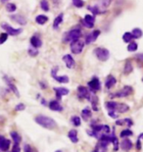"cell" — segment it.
<instances>
[{"instance_id": "obj_11", "label": "cell", "mask_w": 143, "mask_h": 152, "mask_svg": "<svg viewBox=\"0 0 143 152\" xmlns=\"http://www.w3.org/2000/svg\"><path fill=\"white\" fill-rule=\"evenodd\" d=\"M94 23H95V17L92 15H86L81 21V24L87 29H92L94 27Z\"/></svg>"}, {"instance_id": "obj_33", "label": "cell", "mask_w": 143, "mask_h": 152, "mask_svg": "<svg viewBox=\"0 0 143 152\" xmlns=\"http://www.w3.org/2000/svg\"><path fill=\"white\" fill-rule=\"evenodd\" d=\"M132 36H133V38H140L141 36L143 35V32L140 30V29H138V28H135V29H133L132 30Z\"/></svg>"}, {"instance_id": "obj_22", "label": "cell", "mask_w": 143, "mask_h": 152, "mask_svg": "<svg viewBox=\"0 0 143 152\" xmlns=\"http://www.w3.org/2000/svg\"><path fill=\"white\" fill-rule=\"evenodd\" d=\"M117 84V79H116L114 76H108L107 79H106V81H105V86H106V89H112L115 84Z\"/></svg>"}, {"instance_id": "obj_46", "label": "cell", "mask_w": 143, "mask_h": 152, "mask_svg": "<svg viewBox=\"0 0 143 152\" xmlns=\"http://www.w3.org/2000/svg\"><path fill=\"white\" fill-rule=\"evenodd\" d=\"M108 115L111 118H114V119H117V118H118V113H117V112H115V111H108Z\"/></svg>"}, {"instance_id": "obj_37", "label": "cell", "mask_w": 143, "mask_h": 152, "mask_svg": "<svg viewBox=\"0 0 143 152\" xmlns=\"http://www.w3.org/2000/svg\"><path fill=\"white\" fill-rule=\"evenodd\" d=\"M6 10H7V12H9V13H13V12L17 10V6L15 5L14 3H7V4H6Z\"/></svg>"}, {"instance_id": "obj_31", "label": "cell", "mask_w": 143, "mask_h": 152, "mask_svg": "<svg viewBox=\"0 0 143 152\" xmlns=\"http://www.w3.org/2000/svg\"><path fill=\"white\" fill-rule=\"evenodd\" d=\"M10 135H11L12 139H13V141H14L15 144H19L20 142H21V140H22V138H21V135L17 132H15V130L11 132Z\"/></svg>"}, {"instance_id": "obj_7", "label": "cell", "mask_w": 143, "mask_h": 152, "mask_svg": "<svg viewBox=\"0 0 143 152\" xmlns=\"http://www.w3.org/2000/svg\"><path fill=\"white\" fill-rule=\"evenodd\" d=\"M87 86H88V89H89L91 92L95 93L101 89V83H100L99 79L97 77H93L92 80L88 81Z\"/></svg>"}, {"instance_id": "obj_17", "label": "cell", "mask_w": 143, "mask_h": 152, "mask_svg": "<svg viewBox=\"0 0 143 152\" xmlns=\"http://www.w3.org/2000/svg\"><path fill=\"white\" fill-rule=\"evenodd\" d=\"M11 19L13 20L14 22H16L17 24H19V25H21V26L27 25V19L23 16V15H20V14L13 15V16H11Z\"/></svg>"}, {"instance_id": "obj_54", "label": "cell", "mask_w": 143, "mask_h": 152, "mask_svg": "<svg viewBox=\"0 0 143 152\" xmlns=\"http://www.w3.org/2000/svg\"><path fill=\"white\" fill-rule=\"evenodd\" d=\"M142 81H143V79H142Z\"/></svg>"}, {"instance_id": "obj_30", "label": "cell", "mask_w": 143, "mask_h": 152, "mask_svg": "<svg viewBox=\"0 0 143 152\" xmlns=\"http://www.w3.org/2000/svg\"><path fill=\"white\" fill-rule=\"evenodd\" d=\"M133 71V66H132V63L130 62L129 60H127L126 64H124V73L126 75H129Z\"/></svg>"}, {"instance_id": "obj_45", "label": "cell", "mask_w": 143, "mask_h": 152, "mask_svg": "<svg viewBox=\"0 0 143 152\" xmlns=\"http://www.w3.org/2000/svg\"><path fill=\"white\" fill-rule=\"evenodd\" d=\"M25 109H26V105L24 103H19V104L15 106V110L16 111H24Z\"/></svg>"}, {"instance_id": "obj_53", "label": "cell", "mask_w": 143, "mask_h": 152, "mask_svg": "<svg viewBox=\"0 0 143 152\" xmlns=\"http://www.w3.org/2000/svg\"><path fill=\"white\" fill-rule=\"evenodd\" d=\"M55 152H62V151H61V150H57V151H55Z\"/></svg>"}, {"instance_id": "obj_16", "label": "cell", "mask_w": 143, "mask_h": 152, "mask_svg": "<svg viewBox=\"0 0 143 152\" xmlns=\"http://www.w3.org/2000/svg\"><path fill=\"white\" fill-rule=\"evenodd\" d=\"M129 111V106L127 104H124V103H117V106H116L115 112L120 114H124L126 113V112Z\"/></svg>"}, {"instance_id": "obj_10", "label": "cell", "mask_w": 143, "mask_h": 152, "mask_svg": "<svg viewBox=\"0 0 143 152\" xmlns=\"http://www.w3.org/2000/svg\"><path fill=\"white\" fill-rule=\"evenodd\" d=\"M78 95L80 99H87V100H89V101L91 99L90 90L88 89V87H86L83 86H78Z\"/></svg>"}, {"instance_id": "obj_47", "label": "cell", "mask_w": 143, "mask_h": 152, "mask_svg": "<svg viewBox=\"0 0 143 152\" xmlns=\"http://www.w3.org/2000/svg\"><path fill=\"white\" fill-rule=\"evenodd\" d=\"M10 152H21V148H20V146H19V144H15V143H14L13 149H12Z\"/></svg>"}, {"instance_id": "obj_4", "label": "cell", "mask_w": 143, "mask_h": 152, "mask_svg": "<svg viewBox=\"0 0 143 152\" xmlns=\"http://www.w3.org/2000/svg\"><path fill=\"white\" fill-rule=\"evenodd\" d=\"M133 92V89L129 86H124L120 91H117L113 94H110V97L112 98H124V97L129 96Z\"/></svg>"}, {"instance_id": "obj_50", "label": "cell", "mask_w": 143, "mask_h": 152, "mask_svg": "<svg viewBox=\"0 0 143 152\" xmlns=\"http://www.w3.org/2000/svg\"><path fill=\"white\" fill-rule=\"evenodd\" d=\"M39 86H41V89H46V84H45L43 81H40V83H39Z\"/></svg>"}, {"instance_id": "obj_23", "label": "cell", "mask_w": 143, "mask_h": 152, "mask_svg": "<svg viewBox=\"0 0 143 152\" xmlns=\"http://www.w3.org/2000/svg\"><path fill=\"white\" fill-rule=\"evenodd\" d=\"M68 138H70V140H71L73 143H78V130H69L68 133Z\"/></svg>"}, {"instance_id": "obj_35", "label": "cell", "mask_w": 143, "mask_h": 152, "mask_svg": "<svg viewBox=\"0 0 143 152\" xmlns=\"http://www.w3.org/2000/svg\"><path fill=\"white\" fill-rule=\"evenodd\" d=\"M71 122L75 127H80L81 124V119L80 116H73L71 118Z\"/></svg>"}, {"instance_id": "obj_27", "label": "cell", "mask_w": 143, "mask_h": 152, "mask_svg": "<svg viewBox=\"0 0 143 152\" xmlns=\"http://www.w3.org/2000/svg\"><path fill=\"white\" fill-rule=\"evenodd\" d=\"M91 105H92V110L93 111H98L99 110V99L96 95L91 96L90 99Z\"/></svg>"}, {"instance_id": "obj_20", "label": "cell", "mask_w": 143, "mask_h": 152, "mask_svg": "<svg viewBox=\"0 0 143 152\" xmlns=\"http://www.w3.org/2000/svg\"><path fill=\"white\" fill-rule=\"evenodd\" d=\"M116 125L117 126H127V127H132L133 126V122L130 118H124V119H121V120H117L116 121Z\"/></svg>"}, {"instance_id": "obj_55", "label": "cell", "mask_w": 143, "mask_h": 152, "mask_svg": "<svg viewBox=\"0 0 143 152\" xmlns=\"http://www.w3.org/2000/svg\"><path fill=\"white\" fill-rule=\"evenodd\" d=\"M0 152H1V151H0Z\"/></svg>"}, {"instance_id": "obj_3", "label": "cell", "mask_w": 143, "mask_h": 152, "mask_svg": "<svg viewBox=\"0 0 143 152\" xmlns=\"http://www.w3.org/2000/svg\"><path fill=\"white\" fill-rule=\"evenodd\" d=\"M81 36V30L78 28H75L69 32H67L63 36V42L65 43H68V42H73L75 40H78L80 39Z\"/></svg>"}, {"instance_id": "obj_43", "label": "cell", "mask_w": 143, "mask_h": 152, "mask_svg": "<svg viewBox=\"0 0 143 152\" xmlns=\"http://www.w3.org/2000/svg\"><path fill=\"white\" fill-rule=\"evenodd\" d=\"M88 9H89L94 15H98V14L101 13L99 10V8H98V6H88Z\"/></svg>"}, {"instance_id": "obj_26", "label": "cell", "mask_w": 143, "mask_h": 152, "mask_svg": "<svg viewBox=\"0 0 143 152\" xmlns=\"http://www.w3.org/2000/svg\"><path fill=\"white\" fill-rule=\"evenodd\" d=\"M63 21H64V14L63 13H60L55 18V20H54V22H53V29L54 30H57L58 28H59L60 24H62Z\"/></svg>"}, {"instance_id": "obj_19", "label": "cell", "mask_w": 143, "mask_h": 152, "mask_svg": "<svg viewBox=\"0 0 143 152\" xmlns=\"http://www.w3.org/2000/svg\"><path fill=\"white\" fill-rule=\"evenodd\" d=\"M4 81H6V84H7V86H9V89L13 91V92L16 94L18 97H20V93H19V90H18V89H17V86H15L13 83H12V81H10V79H9L7 76H4Z\"/></svg>"}, {"instance_id": "obj_8", "label": "cell", "mask_w": 143, "mask_h": 152, "mask_svg": "<svg viewBox=\"0 0 143 152\" xmlns=\"http://www.w3.org/2000/svg\"><path fill=\"white\" fill-rule=\"evenodd\" d=\"M1 28L4 30H6V32H7L9 35H12V36L19 35L20 33H22V32H23L22 29H14L12 26L8 25L7 23H2Z\"/></svg>"}, {"instance_id": "obj_6", "label": "cell", "mask_w": 143, "mask_h": 152, "mask_svg": "<svg viewBox=\"0 0 143 152\" xmlns=\"http://www.w3.org/2000/svg\"><path fill=\"white\" fill-rule=\"evenodd\" d=\"M84 41L80 40V39H78V40H75L73 41L71 43V51L72 53L74 54H80L83 52V47H84Z\"/></svg>"}, {"instance_id": "obj_21", "label": "cell", "mask_w": 143, "mask_h": 152, "mask_svg": "<svg viewBox=\"0 0 143 152\" xmlns=\"http://www.w3.org/2000/svg\"><path fill=\"white\" fill-rule=\"evenodd\" d=\"M29 42H30V44H32V46L36 48V49L39 47H41V45H42L41 39L39 38L37 35H32L29 39Z\"/></svg>"}, {"instance_id": "obj_24", "label": "cell", "mask_w": 143, "mask_h": 152, "mask_svg": "<svg viewBox=\"0 0 143 152\" xmlns=\"http://www.w3.org/2000/svg\"><path fill=\"white\" fill-rule=\"evenodd\" d=\"M92 117V111L89 107H84L83 110L81 111V118H83V120L87 121L88 119Z\"/></svg>"}, {"instance_id": "obj_2", "label": "cell", "mask_w": 143, "mask_h": 152, "mask_svg": "<svg viewBox=\"0 0 143 152\" xmlns=\"http://www.w3.org/2000/svg\"><path fill=\"white\" fill-rule=\"evenodd\" d=\"M34 121L37 125L47 130H54L57 127V123L55 120H53L50 117L45 116V115H38V116L35 117Z\"/></svg>"}, {"instance_id": "obj_49", "label": "cell", "mask_w": 143, "mask_h": 152, "mask_svg": "<svg viewBox=\"0 0 143 152\" xmlns=\"http://www.w3.org/2000/svg\"><path fill=\"white\" fill-rule=\"evenodd\" d=\"M136 148H137L138 150L141 149V141H140V139H137V141H136Z\"/></svg>"}, {"instance_id": "obj_12", "label": "cell", "mask_w": 143, "mask_h": 152, "mask_svg": "<svg viewBox=\"0 0 143 152\" xmlns=\"http://www.w3.org/2000/svg\"><path fill=\"white\" fill-rule=\"evenodd\" d=\"M100 33H101V32H100L99 30H93L92 32L88 33V35L86 36V40H84V43H86V44L92 43V42H94L97 38H98V36L100 35Z\"/></svg>"}, {"instance_id": "obj_52", "label": "cell", "mask_w": 143, "mask_h": 152, "mask_svg": "<svg viewBox=\"0 0 143 152\" xmlns=\"http://www.w3.org/2000/svg\"><path fill=\"white\" fill-rule=\"evenodd\" d=\"M8 0H1V2H7Z\"/></svg>"}, {"instance_id": "obj_15", "label": "cell", "mask_w": 143, "mask_h": 152, "mask_svg": "<svg viewBox=\"0 0 143 152\" xmlns=\"http://www.w3.org/2000/svg\"><path fill=\"white\" fill-rule=\"evenodd\" d=\"M54 91L56 93V97L58 98V100H61L62 96L68 95L69 94V89H66V87H54Z\"/></svg>"}, {"instance_id": "obj_38", "label": "cell", "mask_w": 143, "mask_h": 152, "mask_svg": "<svg viewBox=\"0 0 143 152\" xmlns=\"http://www.w3.org/2000/svg\"><path fill=\"white\" fill-rule=\"evenodd\" d=\"M40 8L44 12L49 11V3H48L47 0H41V1H40Z\"/></svg>"}, {"instance_id": "obj_18", "label": "cell", "mask_w": 143, "mask_h": 152, "mask_svg": "<svg viewBox=\"0 0 143 152\" xmlns=\"http://www.w3.org/2000/svg\"><path fill=\"white\" fill-rule=\"evenodd\" d=\"M132 147H133V143L132 142V140H130V139H129L127 138H126L123 141H121V148L123 150H124V151H129Z\"/></svg>"}, {"instance_id": "obj_13", "label": "cell", "mask_w": 143, "mask_h": 152, "mask_svg": "<svg viewBox=\"0 0 143 152\" xmlns=\"http://www.w3.org/2000/svg\"><path fill=\"white\" fill-rule=\"evenodd\" d=\"M63 61H64V63H65V65L67 66V68H68V69L75 68V61L74 58H73L72 55H70V54H66V55H64L63 56Z\"/></svg>"}, {"instance_id": "obj_51", "label": "cell", "mask_w": 143, "mask_h": 152, "mask_svg": "<svg viewBox=\"0 0 143 152\" xmlns=\"http://www.w3.org/2000/svg\"><path fill=\"white\" fill-rule=\"evenodd\" d=\"M141 138H143V133H141V135L138 136V139H141Z\"/></svg>"}, {"instance_id": "obj_14", "label": "cell", "mask_w": 143, "mask_h": 152, "mask_svg": "<svg viewBox=\"0 0 143 152\" xmlns=\"http://www.w3.org/2000/svg\"><path fill=\"white\" fill-rule=\"evenodd\" d=\"M48 107L51 111H55V112H61L63 111V106L60 104V102L58 100H51L48 103Z\"/></svg>"}, {"instance_id": "obj_39", "label": "cell", "mask_w": 143, "mask_h": 152, "mask_svg": "<svg viewBox=\"0 0 143 152\" xmlns=\"http://www.w3.org/2000/svg\"><path fill=\"white\" fill-rule=\"evenodd\" d=\"M24 152H38L37 149H35L34 147H32L29 144H25L24 145Z\"/></svg>"}, {"instance_id": "obj_25", "label": "cell", "mask_w": 143, "mask_h": 152, "mask_svg": "<svg viewBox=\"0 0 143 152\" xmlns=\"http://www.w3.org/2000/svg\"><path fill=\"white\" fill-rule=\"evenodd\" d=\"M11 145V141L7 138H4L3 141L1 142V145H0V151L1 152H7L10 148Z\"/></svg>"}, {"instance_id": "obj_1", "label": "cell", "mask_w": 143, "mask_h": 152, "mask_svg": "<svg viewBox=\"0 0 143 152\" xmlns=\"http://www.w3.org/2000/svg\"><path fill=\"white\" fill-rule=\"evenodd\" d=\"M111 133V129L108 125H91V130H87V133L90 136H93L97 139H100L103 135H109Z\"/></svg>"}, {"instance_id": "obj_28", "label": "cell", "mask_w": 143, "mask_h": 152, "mask_svg": "<svg viewBox=\"0 0 143 152\" xmlns=\"http://www.w3.org/2000/svg\"><path fill=\"white\" fill-rule=\"evenodd\" d=\"M115 130H113V133H111V143L113 144V148L115 151H118L119 150V139L117 136L115 135Z\"/></svg>"}, {"instance_id": "obj_36", "label": "cell", "mask_w": 143, "mask_h": 152, "mask_svg": "<svg viewBox=\"0 0 143 152\" xmlns=\"http://www.w3.org/2000/svg\"><path fill=\"white\" fill-rule=\"evenodd\" d=\"M133 135V133L129 129H126V130H121V133H120V136L123 138H129V136H132Z\"/></svg>"}, {"instance_id": "obj_5", "label": "cell", "mask_w": 143, "mask_h": 152, "mask_svg": "<svg viewBox=\"0 0 143 152\" xmlns=\"http://www.w3.org/2000/svg\"><path fill=\"white\" fill-rule=\"evenodd\" d=\"M94 54L96 55L98 60L103 61V62H105V61H107L110 58V52H109V50L103 47L95 48V49H94Z\"/></svg>"}, {"instance_id": "obj_41", "label": "cell", "mask_w": 143, "mask_h": 152, "mask_svg": "<svg viewBox=\"0 0 143 152\" xmlns=\"http://www.w3.org/2000/svg\"><path fill=\"white\" fill-rule=\"evenodd\" d=\"M28 52H29V55L32 56V57H35V56L38 55V50L34 47H30Z\"/></svg>"}, {"instance_id": "obj_9", "label": "cell", "mask_w": 143, "mask_h": 152, "mask_svg": "<svg viewBox=\"0 0 143 152\" xmlns=\"http://www.w3.org/2000/svg\"><path fill=\"white\" fill-rule=\"evenodd\" d=\"M57 72H58V67L53 68L52 71H51V76H52L54 80L60 84H68L70 81V79L68 76H58Z\"/></svg>"}, {"instance_id": "obj_29", "label": "cell", "mask_w": 143, "mask_h": 152, "mask_svg": "<svg viewBox=\"0 0 143 152\" xmlns=\"http://www.w3.org/2000/svg\"><path fill=\"white\" fill-rule=\"evenodd\" d=\"M35 22L36 24H38V25H45L47 22H48V17L45 16V15H38V16H36L35 18Z\"/></svg>"}, {"instance_id": "obj_42", "label": "cell", "mask_w": 143, "mask_h": 152, "mask_svg": "<svg viewBox=\"0 0 143 152\" xmlns=\"http://www.w3.org/2000/svg\"><path fill=\"white\" fill-rule=\"evenodd\" d=\"M9 35L7 32H2L0 33V44H3L4 42H6V40L8 39Z\"/></svg>"}, {"instance_id": "obj_32", "label": "cell", "mask_w": 143, "mask_h": 152, "mask_svg": "<svg viewBox=\"0 0 143 152\" xmlns=\"http://www.w3.org/2000/svg\"><path fill=\"white\" fill-rule=\"evenodd\" d=\"M133 39V36H132V32H124V35H123V40L126 42V43H129V42H132Z\"/></svg>"}, {"instance_id": "obj_48", "label": "cell", "mask_w": 143, "mask_h": 152, "mask_svg": "<svg viewBox=\"0 0 143 152\" xmlns=\"http://www.w3.org/2000/svg\"><path fill=\"white\" fill-rule=\"evenodd\" d=\"M135 58L137 59L138 61H140V62H143V54H137V55L135 56Z\"/></svg>"}, {"instance_id": "obj_34", "label": "cell", "mask_w": 143, "mask_h": 152, "mask_svg": "<svg viewBox=\"0 0 143 152\" xmlns=\"http://www.w3.org/2000/svg\"><path fill=\"white\" fill-rule=\"evenodd\" d=\"M137 48H138V45L134 41L129 42V45H127V51H129V52H134V51L137 50Z\"/></svg>"}, {"instance_id": "obj_40", "label": "cell", "mask_w": 143, "mask_h": 152, "mask_svg": "<svg viewBox=\"0 0 143 152\" xmlns=\"http://www.w3.org/2000/svg\"><path fill=\"white\" fill-rule=\"evenodd\" d=\"M72 2H73V5L77 8H81V7H83V5H84L83 0H72Z\"/></svg>"}, {"instance_id": "obj_44", "label": "cell", "mask_w": 143, "mask_h": 152, "mask_svg": "<svg viewBox=\"0 0 143 152\" xmlns=\"http://www.w3.org/2000/svg\"><path fill=\"white\" fill-rule=\"evenodd\" d=\"M112 1H113V0H100V5H101L102 7H104V8H107V7L110 6Z\"/></svg>"}]
</instances>
